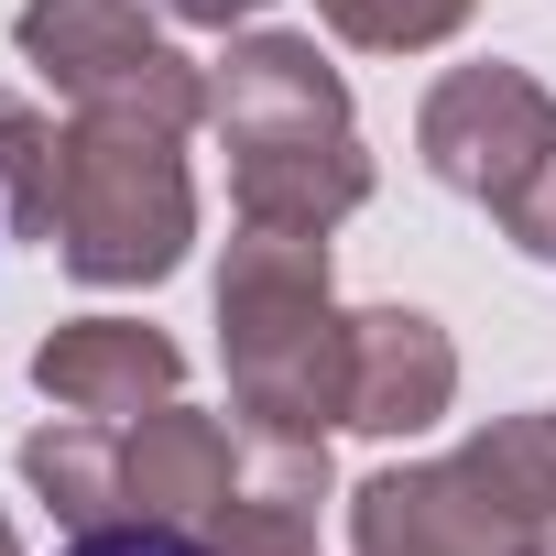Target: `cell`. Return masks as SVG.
Returning <instances> with one entry per match:
<instances>
[{"mask_svg":"<svg viewBox=\"0 0 556 556\" xmlns=\"http://www.w3.org/2000/svg\"><path fill=\"white\" fill-rule=\"evenodd\" d=\"M55 556H207V545L175 534V523H99V534H77V545H55Z\"/></svg>","mask_w":556,"mask_h":556,"instance_id":"obj_1","label":"cell"}]
</instances>
